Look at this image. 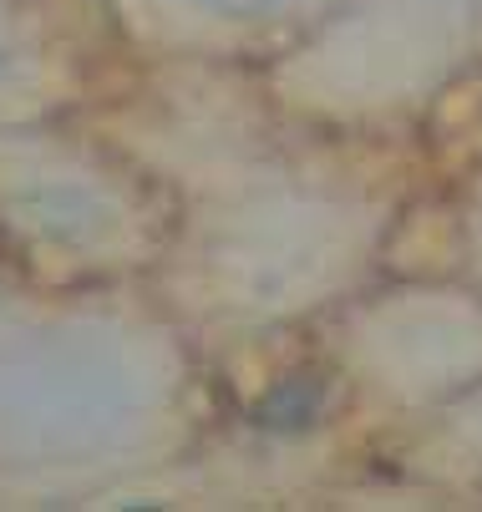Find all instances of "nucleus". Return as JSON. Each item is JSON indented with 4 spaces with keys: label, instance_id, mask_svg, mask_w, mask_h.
Segmentation results:
<instances>
[{
    "label": "nucleus",
    "instance_id": "obj_1",
    "mask_svg": "<svg viewBox=\"0 0 482 512\" xmlns=\"http://www.w3.org/2000/svg\"><path fill=\"white\" fill-rule=\"evenodd\" d=\"M148 371L122 335L41 330L0 350V442L36 457L97 452L143 416Z\"/></svg>",
    "mask_w": 482,
    "mask_h": 512
},
{
    "label": "nucleus",
    "instance_id": "obj_2",
    "mask_svg": "<svg viewBox=\"0 0 482 512\" xmlns=\"http://www.w3.org/2000/svg\"><path fill=\"white\" fill-rule=\"evenodd\" d=\"M188 6L209 11L219 21H264V16H280V11L300 6V0H188Z\"/></svg>",
    "mask_w": 482,
    "mask_h": 512
},
{
    "label": "nucleus",
    "instance_id": "obj_3",
    "mask_svg": "<svg viewBox=\"0 0 482 512\" xmlns=\"http://www.w3.org/2000/svg\"><path fill=\"white\" fill-rule=\"evenodd\" d=\"M11 61H16V26H11V11L0 6V77L11 71Z\"/></svg>",
    "mask_w": 482,
    "mask_h": 512
}]
</instances>
